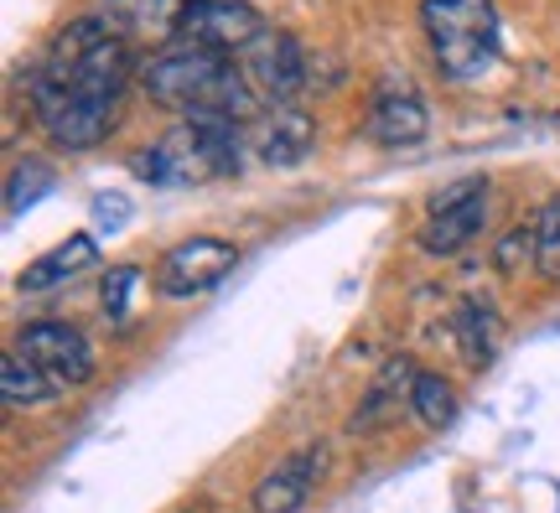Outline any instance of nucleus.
Returning <instances> with one entry per match:
<instances>
[{"label": "nucleus", "mask_w": 560, "mask_h": 513, "mask_svg": "<svg viewBox=\"0 0 560 513\" xmlns=\"http://www.w3.org/2000/svg\"><path fill=\"white\" fill-rule=\"evenodd\" d=\"M94 259H100V238H94V234H68L62 244H52L47 255L32 259V265H26V270L16 276V285L26 291V296L58 291V285H68L73 276H83Z\"/></svg>", "instance_id": "nucleus-12"}, {"label": "nucleus", "mask_w": 560, "mask_h": 513, "mask_svg": "<svg viewBox=\"0 0 560 513\" xmlns=\"http://www.w3.org/2000/svg\"><path fill=\"white\" fill-rule=\"evenodd\" d=\"M452 333H457L462 358H467L472 369H482V363L493 358V348H499V316H493L488 301H462L457 316H452Z\"/></svg>", "instance_id": "nucleus-17"}, {"label": "nucleus", "mask_w": 560, "mask_h": 513, "mask_svg": "<svg viewBox=\"0 0 560 513\" xmlns=\"http://www.w3.org/2000/svg\"><path fill=\"white\" fill-rule=\"evenodd\" d=\"M482 223H488V198H472V202H462V208L431 213L425 229H420V249L425 255H457V249H467L482 234Z\"/></svg>", "instance_id": "nucleus-15"}, {"label": "nucleus", "mask_w": 560, "mask_h": 513, "mask_svg": "<svg viewBox=\"0 0 560 513\" xmlns=\"http://www.w3.org/2000/svg\"><path fill=\"white\" fill-rule=\"evenodd\" d=\"M140 285V270L136 265H115L109 276H104V291H100V301H104V312L115 316V322H125L130 316V291Z\"/></svg>", "instance_id": "nucleus-21"}, {"label": "nucleus", "mask_w": 560, "mask_h": 513, "mask_svg": "<svg viewBox=\"0 0 560 513\" xmlns=\"http://www.w3.org/2000/svg\"><path fill=\"white\" fill-rule=\"evenodd\" d=\"M16 348L37 369L58 378L62 389H83L89 378L100 374V358H94V342L79 333V327H68V322H32V327H21Z\"/></svg>", "instance_id": "nucleus-6"}, {"label": "nucleus", "mask_w": 560, "mask_h": 513, "mask_svg": "<svg viewBox=\"0 0 560 513\" xmlns=\"http://www.w3.org/2000/svg\"><path fill=\"white\" fill-rule=\"evenodd\" d=\"M322 467H327V452L322 446H301L285 462H276L270 473L255 482V513H296L312 488H317Z\"/></svg>", "instance_id": "nucleus-10"}, {"label": "nucleus", "mask_w": 560, "mask_h": 513, "mask_svg": "<svg viewBox=\"0 0 560 513\" xmlns=\"http://www.w3.org/2000/svg\"><path fill=\"white\" fill-rule=\"evenodd\" d=\"M524 265H535V223H514L493 249V270L499 276H524Z\"/></svg>", "instance_id": "nucleus-20"}, {"label": "nucleus", "mask_w": 560, "mask_h": 513, "mask_svg": "<svg viewBox=\"0 0 560 513\" xmlns=\"http://www.w3.org/2000/svg\"><path fill=\"white\" fill-rule=\"evenodd\" d=\"M140 83L145 94L161 104V109H177L182 119L198 115H229V119H260L265 100L249 89L244 68L223 53H208V47H192V42H172V47H156L151 58L140 62Z\"/></svg>", "instance_id": "nucleus-2"}, {"label": "nucleus", "mask_w": 560, "mask_h": 513, "mask_svg": "<svg viewBox=\"0 0 560 513\" xmlns=\"http://www.w3.org/2000/svg\"><path fill=\"white\" fill-rule=\"evenodd\" d=\"M472 198H488V177H462L452 187H441L436 198H431V213H446V208H462V202Z\"/></svg>", "instance_id": "nucleus-22"}, {"label": "nucleus", "mask_w": 560, "mask_h": 513, "mask_svg": "<svg viewBox=\"0 0 560 513\" xmlns=\"http://www.w3.org/2000/svg\"><path fill=\"white\" fill-rule=\"evenodd\" d=\"M420 32L441 79L478 83L499 62V11L493 0H420Z\"/></svg>", "instance_id": "nucleus-3"}, {"label": "nucleus", "mask_w": 560, "mask_h": 513, "mask_svg": "<svg viewBox=\"0 0 560 513\" xmlns=\"http://www.w3.org/2000/svg\"><path fill=\"white\" fill-rule=\"evenodd\" d=\"M240 68L265 104H291L306 89V53L296 47L291 32H276V26L244 53Z\"/></svg>", "instance_id": "nucleus-8"}, {"label": "nucleus", "mask_w": 560, "mask_h": 513, "mask_svg": "<svg viewBox=\"0 0 560 513\" xmlns=\"http://www.w3.org/2000/svg\"><path fill=\"white\" fill-rule=\"evenodd\" d=\"M136 177L151 182V187H192V182L219 177V166H213V156H208L198 125L182 119V125H172V130L156 140V145H140Z\"/></svg>", "instance_id": "nucleus-7"}, {"label": "nucleus", "mask_w": 560, "mask_h": 513, "mask_svg": "<svg viewBox=\"0 0 560 513\" xmlns=\"http://www.w3.org/2000/svg\"><path fill=\"white\" fill-rule=\"evenodd\" d=\"M249 145L260 151L265 166H296L317 145V119L296 104H265L260 119L249 125Z\"/></svg>", "instance_id": "nucleus-9"}, {"label": "nucleus", "mask_w": 560, "mask_h": 513, "mask_svg": "<svg viewBox=\"0 0 560 513\" xmlns=\"http://www.w3.org/2000/svg\"><path fill=\"white\" fill-rule=\"evenodd\" d=\"M192 0H109V26L115 32H140V37H156L161 47H172L182 32V16H187Z\"/></svg>", "instance_id": "nucleus-13"}, {"label": "nucleus", "mask_w": 560, "mask_h": 513, "mask_svg": "<svg viewBox=\"0 0 560 513\" xmlns=\"http://www.w3.org/2000/svg\"><path fill=\"white\" fill-rule=\"evenodd\" d=\"M58 378L37 369L32 358L11 348V353L0 358V399H5V410H42V405H52L58 399Z\"/></svg>", "instance_id": "nucleus-14"}, {"label": "nucleus", "mask_w": 560, "mask_h": 513, "mask_svg": "<svg viewBox=\"0 0 560 513\" xmlns=\"http://www.w3.org/2000/svg\"><path fill=\"white\" fill-rule=\"evenodd\" d=\"M535 270L545 280H560V193L535 213Z\"/></svg>", "instance_id": "nucleus-19"}, {"label": "nucleus", "mask_w": 560, "mask_h": 513, "mask_svg": "<svg viewBox=\"0 0 560 513\" xmlns=\"http://www.w3.org/2000/svg\"><path fill=\"white\" fill-rule=\"evenodd\" d=\"M431 130V109L410 83H384L369 104V136L380 145H416Z\"/></svg>", "instance_id": "nucleus-11"}, {"label": "nucleus", "mask_w": 560, "mask_h": 513, "mask_svg": "<svg viewBox=\"0 0 560 513\" xmlns=\"http://www.w3.org/2000/svg\"><path fill=\"white\" fill-rule=\"evenodd\" d=\"M410 415H416L425 431L452 425V415H457V389H452L441 374H416V389H410Z\"/></svg>", "instance_id": "nucleus-18"}, {"label": "nucleus", "mask_w": 560, "mask_h": 513, "mask_svg": "<svg viewBox=\"0 0 560 513\" xmlns=\"http://www.w3.org/2000/svg\"><path fill=\"white\" fill-rule=\"evenodd\" d=\"M416 374H420V369L410 363V358H389V363H384V374L369 384V395H363V405L353 410V420H348V425H353V431H369V425H380L389 410L410 405Z\"/></svg>", "instance_id": "nucleus-16"}, {"label": "nucleus", "mask_w": 560, "mask_h": 513, "mask_svg": "<svg viewBox=\"0 0 560 513\" xmlns=\"http://www.w3.org/2000/svg\"><path fill=\"white\" fill-rule=\"evenodd\" d=\"M265 32L270 26H265V16L249 0H192L187 16H182L177 42L208 47V53H223V58H244Z\"/></svg>", "instance_id": "nucleus-5"}, {"label": "nucleus", "mask_w": 560, "mask_h": 513, "mask_svg": "<svg viewBox=\"0 0 560 513\" xmlns=\"http://www.w3.org/2000/svg\"><path fill=\"white\" fill-rule=\"evenodd\" d=\"M240 265V249L219 234H192L172 244L166 255L156 259V291L166 301H192V296H208L219 291L223 280L234 276Z\"/></svg>", "instance_id": "nucleus-4"}, {"label": "nucleus", "mask_w": 560, "mask_h": 513, "mask_svg": "<svg viewBox=\"0 0 560 513\" xmlns=\"http://www.w3.org/2000/svg\"><path fill=\"white\" fill-rule=\"evenodd\" d=\"M130 68H136L130 42L104 16L68 21L26 79V100L42 136L58 151H94L100 140H109L125 115Z\"/></svg>", "instance_id": "nucleus-1"}]
</instances>
